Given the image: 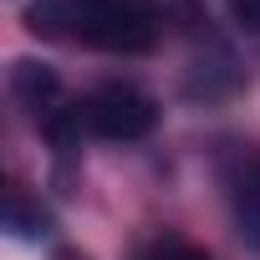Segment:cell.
Returning a JSON list of instances; mask_svg holds the SVG:
<instances>
[{
    "mask_svg": "<svg viewBox=\"0 0 260 260\" xmlns=\"http://www.w3.org/2000/svg\"><path fill=\"white\" fill-rule=\"evenodd\" d=\"M82 21H77V41L112 51V56H138L153 51L158 41V16L148 0H77Z\"/></svg>",
    "mask_w": 260,
    "mask_h": 260,
    "instance_id": "cell-1",
    "label": "cell"
},
{
    "mask_svg": "<svg viewBox=\"0 0 260 260\" xmlns=\"http://www.w3.org/2000/svg\"><path fill=\"white\" fill-rule=\"evenodd\" d=\"M82 127L107 143H138L158 127V102L133 82H102L82 102Z\"/></svg>",
    "mask_w": 260,
    "mask_h": 260,
    "instance_id": "cell-2",
    "label": "cell"
},
{
    "mask_svg": "<svg viewBox=\"0 0 260 260\" xmlns=\"http://www.w3.org/2000/svg\"><path fill=\"white\" fill-rule=\"evenodd\" d=\"M11 97L36 117V122H51L67 102H61V77H56V67H46V61H36V56H16L11 61Z\"/></svg>",
    "mask_w": 260,
    "mask_h": 260,
    "instance_id": "cell-3",
    "label": "cell"
},
{
    "mask_svg": "<svg viewBox=\"0 0 260 260\" xmlns=\"http://www.w3.org/2000/svg\"><path fill=\"white\" fill-rule=\"evenodd\" d=\"M26 31L41 36V41H72L77 36V21H82V6L77 0H26Z\"/></svg>",
    "mask_w": 260,
    "mask_h": 260,
    "instance_id": "cell-4",
    "label": "cell"
},
{
    "mask_svg": "<svg viewBox=\"0 0 260 260\" xmlns=\"http://www.w3.org/2000/svg\"><path fill=\"white\" fill-rule=\"evenodd\" d=\"M6 224H11V235H21V240H51V230H56L51 209H46L41 199H31L26 189H11V204H6Z\"/></svg>",
    "mask_w": 260,
    "mask_h": 260,
    "instance_id": "cell-5",
    "label": "cell"
},
{
    "mask_svg": "<svg viewBox=\"0 0 260 260\" xmlns=\"http://www.w3.org/2000/svg\"><path fill=\"white\" fill-rule=\"evenodd\" d=\"M235 219H240V235L260 250V164H250L235 184Z\"/></svg>",
    "mask_w": 260,
    "mask_h": 260,
    "instance_id": "cell-6",
    "label": "cell"
},
{
    "mask_svg": "<svg viewBox=\"0 0 260 260\" xmlns=\"http://www.w3.org/2000/svg\"><path fill=\"white\" fill-rule=\"evenodd\" d=\"M143 260H209V255L194 250V245H184V240H164V245H153Z\"/></svg>",
    "mask_w": 260,
    "mask_h": 260,
    "instance_id": "cell-7",
    "label": "cell"
},
{
    "mask_svg": "<svg viewBox=\"0 0 260 260\" xmlns=\"http://www.w3.org/2000/svg\"><path fill=\"white\" fill-rule=\"evenodd\" d=\"M230 16H235V26L260 36V0H230Z\"/></svg>",
    "mask_w": 260,
    "mask_h": 260,
    "instance_id": "cell-8",
    "label": "cell"
},
{
    "mask_svg": "<svg viewBox=\"0 0 260 260\" xmlns=\"http://www.w3.org/2000/svg\"><path fill=\"white\" fill-rule=\"evenodd\" d=\"M61 260H77V255H61Z\"/></svg>",
    "mask_w": 260,
    "mask_h": 260,
    "instance_id": "cell-9",
    "label": "cell"
}]
</instances>
